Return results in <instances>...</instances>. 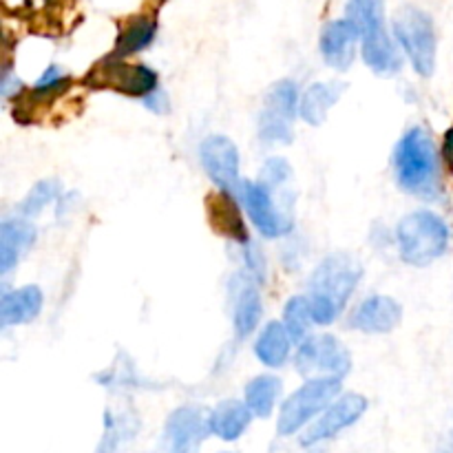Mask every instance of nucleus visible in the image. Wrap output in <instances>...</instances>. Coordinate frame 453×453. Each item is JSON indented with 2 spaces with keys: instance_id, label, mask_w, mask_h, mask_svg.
Masks as SVG:
<instances>
[{
  "instance_id": "412c9836",
  "label": "nucleus",
  "mask_w": 453,
  "mask_h": 453,
  "mask_svg": "<svg viewBox=\"0 0 453 453\" xmlns=\"http://www.w3.org/2000/svg\"><path fill=\"white\" fill-rule=\"evenodd\" d=\"M242 279V277H239ZM261 319V296L255 283L248 281L234 283V330L237 336H248Z\"/></svg>"
},
{
  "instance_id": "0eeeda50",
  "label": "nucleus",
  "mask_w": 453,
  "mask_h": 453,
  "mask_svg": "<svg viewBox=\"0 0 453 453\" xmlns=\"http://www.w3.org/2000/svg\"><path fill=\"white\" fill-rule=\"evenodd\" d=\"M295 363L299 374L308 376V379H312V376L319 379V374H327L330 379L341 380L352 370V358H349L348 348L330 334L305 339L296 352Z\"/></svg>"
},
{
  "instance_id": "a211bd4d",
  "label": "nucleus",
  "mask_w": 453,
  "mask_h": 453,
  "mask_svg": "<svg viewBox=\"0 0 453 453\" xmlns=\"http://www.w3.org/2000/svg\"><path fill=\"white\" fill-rule=\"evenodd\" d=\"M42 310V292L35 286H25L20 290L7 292L0 301V326H22L34 321Z\"/></svg>"
},
{
  "instance_id": "b1692460",
  "label": "nucleus",
  "mask_w": 453,
  "mask_h": 453,
  "mask_svg": "<svg viewBox=\"0 0 453 453\" xmlns=\"http://www.w3.org/2000/svg\"><path fill=\"white\" fill-rule=\"evenodd\" d=\"M155 34H157V22H155L153 18H135V20L128 22V25L124 27L122 34H119L118 42H115L113 58L122 60V58L142 51V49H146L153 42Z\"/></svg>"
},
{
  "instance_id": "dca6fc26",
  "label": "nucleus",
  "mask_w": 453,
  "mask_h": 453,
  "mask_svg": "<svg viewBox=\"0 0 453 453\" xmlns=\"http://www.w3.org/2000/svg\"><path fill=\"white\" fill-rule=\"evenodd\" d=\"M208 206V219L217 233L226 234V237L234 239L239 243H248L246 224H243L242 211H239L237 202L230 193H215L206 199Z\"/></svg>"
},
{
  "instance_id": "a878e982",
  "label": "nucleus",
  "mask_w": 453,
  "mask_h": 453,
  "mask_svg": "<svg viewBox=\"0 0 453 453\" xmlns=\"http://www.w3.org/2000/svg\"><path fill=\"white\" fill-rule=\"evenodd\" d=\"M314 323L312 305L310 299L305 296H292L286 305V312H283V326H286L288 334L292 341H301L308 334L310 326Z\"/></svg>"
},
{
  "instance_id": "aec40b11",
  "label": "nucleus",
  "mask_w": 453,
  "mask_h": 453,
  "mask_svg": "<svg viewBox=\"0 0 453 453\" xmlns=\"http://www.w3.org/2000/svg\"><path fill=\"white\" fill-rule=\"evenodd\" d=\"M250 414L248 405L239 401L219 403L211 414V432L221 441H237L250 425Z\"/></svg>"
},
{
  "instance_id": "c85d7f7f",
  "label": "nucleus",
  "mask_w": 453,
  "mask_h": 453,
  "mask_svg": "<svg viewBox=\"0 0 453 453\" xmlns=\"http://www.w3.org/2000/svg\"><path fill=\"white\" fill-rule=\"evenodd\" d=\"M144 106L149 111H153V113H159V115L168 113V109H171V106H168V96L162 91V88H157V91H153L150 96H146Z\"/></svg>"
},
{
  "instance_id": "cd10ccee",
  "label": "nucleus",
  "mask_w": 453,
  "mask_h": 453,
  "mask_svg": "<svg viewBox=\"0 0 453 453\" xmlns=\"http://www.w3.org/2000/svg\"><path fill=\"white\" fill-rule=\"evenodd\" d=\"M290 175L292 168L286 159H270V162H265L264 173H261V177H264L261 184H264L265 188H277L283 181L290 180Z\"/></svg>"
},
{
  "instance_id": "2eb2a0df",
  "label": "nucleus",
  "mask_w": 453,
  "mask_h": 453,
  "mask_svg": "<svg viewBox=\"0 0 453 453\" xmlns=\"http://www.w3.org/2000/svg\"><path fill=\"white\" fill-rule=\"evenodd\" d=\"M403 308L392 296H370L357 308L349 319L354 330L367 332V334H388L401 323Z\"/></svg>"
},
{
  "instance_id": "39448f33",
  "label": "nucleus",
  "mask_w": 453,
  "mask_h": 453,
  "mask_svg": "<svg viewBox=\"0 0 453 453\" xmlns=\"http://www.w3.org/2000/svg\"><path fill=\"white\" fill-rule=\"evenodd\" d=\"M394 34L416 73L429 78L436 69V29L432 16L418 7L401 9L394 18Z\"/></svg>"
},
{
  "instance_id": "4be33fe9",
  "label": "nucleus",
  "mask_w": 453,
  "mask_h": 453,
  "mask_svg": "<svg viewBox=\"0 0 453 453\" xmlns=\"http://www.w3.org/2000/svg\"><path fill=\"white\" fill-rule=\"evenodd\" d=\"M290 334H288L283 323H268L265 330L261 332L259 339L255 343V354L264 365L268 367H281L286 363L288 354H290Z\"/></svg>"
},
{
  "instance_id": "f3484780",
  "label": "nucleus",
  "mask_w": 453,
  "mask_h": 453,
  "mask_svg": "<svg viewBox=\"0 0 453 453\" xmlns=\"http://www.w3.org/2000/svg\"><path fill=\"white\" fill-rule=\"evenodd\" d=\"M35 228L25 219H4L0 226V273L7 274L34 246Z\"/></svg>"
},
{
  "instance_id": "5701e85b",
  "label": "nucleus",
  "mask_w": 453,
  "mask_h": 453,
  "mask_svg": "<svg viewBox=\"0 0 453 453\" xmlns=\"http://www.w3.org/2000/svg\"><path fill=\"white\" fill-rule=\"evenodd\" d=\"M140 423L133 414H113L106 411L104 414V436H102L100 445H97L96 453H118L122 447L135 438Z\"/></svg>"
},
{
  "instance_id": "f257e3e1",
  "label": "nucleus",
  "mask_w": 453,
  "mask_h": 453,
  "mask_svg": "<svg viewBox=\"0 0 453 453\" xmlns=\"http://www.w3.org/2000/svg\"><path fill=\"white\" fill-rule=\"evenodd\" d=\"M363 277V268L349 255L327 257L310 277V305H312L314 323L330 326L336 321L349 296L357 290Z\"/></svg>"
},
{
  "instance_id": "1a4fd4ad",
  "label": "nucleus",
  "mask_w": 453,
  "mask_h": 453,
  "mask_svg": "<svg viewBox=\"0 0 453 453\" xmlns=\"http://www.w3.org/2000/svg\"><path fill=\"white\" fill-rule=\"evenodd\" d=\"M87 84L93 88H113L124 96L144 100L146 96L157 91V73L146 65H127L113 58L97 65L91 75H87Z\"/></svg>"
},
{
  "instance_id": "6e6552de",
  "label": "nucleus",
  "mask_w": 453,
  "mask_h": 453,
  "mask_svg": "<svg viewBox=\"0 0 453 453\" xmlns=\"http://www.w3.org/2000/svg\"><path fill=\"white\" fill-rule=\"evenodd\" d=\"M299 88L290 80H281L270 88L259 115V137L268 144L292 142V124L299 111Z\"/></svg>"
},
{
  "instance_id": "bb28decb",
  "label": "nucleus",
  "mask_w": 453,
  "mask_h": 453,
  "mask_svg": "<svg viewBox=\"0 0 453 453\" xmlns=\"http://www.w3.org/2000/svg\"><path fill=\"white\" fill-rule=\"evenodd\" d=\"M60 197V181L58 180H42L31 188V193L27 195L25 202L20 203V212L25 217L38 215L47 203L56 202Z\"/></svg>"
},
{
  "instance_id": "9d476101",
  "label": "nucleus",
  "mask_w": 453,
  "mask_h": 453,
  "mask_svg": "<svg viewBox=\"0 0 453 453\" xmlns=\"http://www.w3.org/2000/svg\"><path fill=\"white\" fill-rule=\"evenodd\" d=\"M211 432V416L202 407H180L164 427V436L155 453H197Z\"/></svg>"
},
{
  "instance_id": "ddd939ff",
  "label": "nucleus",
  "mask_w": 453,
  "mask_h": 453,
  "mask_svg": "<svg viewBox=\"0 0 453 453\" xmlns=\"http://www.w3.org/2000/svg\"><path fill=\"white\" fill-rule=\"evenodd\" d=\"M242 197L243 203H246L252 224L257 226V230H259L264 237L274 239L290 233L292 219L288 215H283V211H279L277 203L273 202L270 188H265L264 184L246 181V184L242 186Z\"/></svg>"
},
{
  "instance_id": "f8f14e48",
  "label": "nucleus",
  "mask_w": 453,
  "mask_h": 453,
  "mask_svg": "<svg viewBox=\"0 0 453 453\" xmlns=\"http://www.w3.org/2000/svg\"><path fill=\"white\" fill-rule=\"evenodd\" d=\"M367 410V401L361 394H345L339 401L332 403L330 410L303 432L301 436V445L312 447L319 442L327 441V438H334L336 434H341L343 429L352 427Z\"/></svg>"
},
{
  "instance_id": "f03ea898",
  "label": "nucleus",
  "mask_w": 453,
  "mask_h": 453,
  "mask_svg": "<svg viewBox=\"0 0 453 453\" xmlns=\"http://www.w3.org/2000/svg\"><path fill=\"white\" fill-rule=\"evenodd\" d=\"M394 168L403 190L416 197L436 199L441 193V157L425 128L416 127L403 135L394 150Z\"/></svg>"
},
{
  "instance_id": "c756f323",
  "label": "nucleus",
  "mask_w": 453,
  "mask_h": 453,
  "mask_svg": "<svg viewBox=\"0 0 453 453\" xmlns=\"http://www.w3.org/2000/svg\"><path fill=\"white\" fill-rule=\"evenodd\" d=\"M442 157H445L447 162L453 166V128L451 131H447V135H445V144H442Z\"/></svg>"
},
{
  "instance_id": "7ed1b4c3",
  "label": "nucleus",
  "mask_w": 453,
  "mask_h": 453,
  "mask_svg": "<svg viewBox=\"0 0 453 453\" xmlns=\"http://www.w3.org/2000/svg\"><path fill=\"white\" fill-rule=\"evenodd\" d=\"M345 13L361 34L365 65L379 75H396L403 58L385 31V0H349Z\"/></svg>"
},
{
  "instance_id": "393cba45",
  "label": "nucleus",
  "mask_w": 453,
  "mask_h": 453,
  "mask_svg": "<svg viewBox=\"0 0 453 453\" xmlns=\"http://www.w3.org/2000/svg\"><path fill=\"white\" fill-rule=\"evenodd\" d=\"M279 392H281V380L277 376H257L246 388V405L259 418H268L274 410Z\"/></svg>"
},
{
  "instance_id": "423d86ee",
  "label": "nucleus",
  "mask_w": 453,
  "mask_h": 453,
  "mask_svg": "<svg viewBox=\"0 0 453 453\" xmlns=\"http://www.w3.org/2000/svg\"><path fill=\"white\" fill-rule=\"evenodd\" d=\"M341 392V380L339 379H312L296 389L281 407L279 414V434L281 436H292L299 432L310 418L326 410Z\"/></svg>"
},
{
  "instance_id": "4468645a",
  "label": "nucleus",
  "mask_w": 453,
  "mask_h": 453,
  "mask_svg": "<svg viewBox=\"0 0 453 453\" xmlns=\"http://www.w3.org/2000/svg\"><path fill=\"white\" fill-rule=\"evenodd\" d=\"M361 34L357 27L343 18V20H332L321 31V56L323 60L336 71H348L357 56V42Z\"/></svg>"
},
{
  "instance_id": "9b49d317",
  "label": "nucleus",
  "mask_w": 453,
  "mask_h": 453,
  "mask_svg": "<svg viewBox=\"0 0 453 453\" xmlns=\"http://www.w3.org/2000/svg\"><path fill=\"white\" fill-rule=\"evenodd\" d=\"M202 164L206 168L208 177L219 186L224 193H242V181H239V150L233 140L224 135H211L203 140Z\"/></svg>"
},
{
  "instance_id": "6ab92c4d",
  "label": "nucleus",
  "mask_w": 453,
  "mask_h": 453,
  "mask_svg": "<svg viewBox=\"0 0 453 453\" xmlns=\"http://www.w3.org/2000/svg\"><path fill=\"white\" fill-rule=\"evenodd\" d=\"M343 91L345 84L336 82H321L308 87L299 102L301 118H303L310 127H321V124L326 122L332 106H334L336 102H339V97L343 96Z\"/></svg>"
},
{
  "instance_id": "20e7f679",
  "label": "nucleus",
  "mask_w": 453,
  "mask_h": 453,
  "mask_svg": "<svg viewBox=\"0 0 453 453\" xmlns=\"http://www.w3.org/2000/svg\"><path fill=\"white\" fill-rule=\"evenodd\" d=\"M398 250L405 264L423 268L445 255L449 243V228L432 211H416L403 217L396 230Z\"/></svg>"
},
{
  "instance_id": "7c9ffc66",
  "label": "nucleus",
  "mask_w": 453,
  "mask_h": 453,
  "mask_svg": "<svg viewBox=\"0 0 453 453\" xmlns=\"http://www.w3.org/2000/svg\"><path fill=\"white\" fill-rule=\"evenodd\" d=\"M317 453H326V451H317Z\"/></svg>"
}]
</instances>
